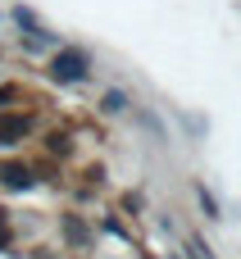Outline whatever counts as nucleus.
Returning <instances> with one entry per match:
<instances>
[{
    "instance_id": "nucleus-1",
    "label": "nucleus",
    "mask_w": 241,
    "mask_h": 259,
    "mask_svg": "<svg viewBox=\"0 0 241 259\" xmlns=\"http://www.w3.org/2000/svg\"><path fill=\"white\" fill-rule=\"evenodd\" d=\"M82 73H87L82 55H59V59H55V77H64V82H73V77H82Z\"/></svg>"
}]
</instances>
